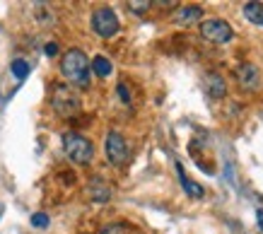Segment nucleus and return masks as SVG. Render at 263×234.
<instances>
[{"label":"nucleus","mask_w":263,"mask_h":234,"mask_svg":"<svg viewBox=\"0 0 263 234\" xmlns=\"http://www.w3.org/2000/svg\"><path fill=\"white\" fill-rule=\"evenodd\" d=\"M51 104H53V111L63 119H70L80 111V94L75 92V87L70 85H56L53 87V94H51Z\"/></svg>","instance_id":"nucleus-2"},{"label":"nucleus","mask_w":263,"mask_h":234,"mask_svg":"<svg viewBox=\"0 0 263 234\" xmlns=\"http://www.w3.org/2000/svg\"><path fill=\"white\" fill-rule=\"evenodd\" d=\"M203 87L213 99H222L227 94V85H224V77L217 73H208L203 77Z\"/></svg>","instance_id":"nucleus-9"},{"label":"nucleus","mask_w":263,"mask_h":234,"mask_svg":"<svg viewBox=\"0 0 263 234\" xmlns=\"http://www.w3.org/2000/svg\"><path fill=\"white\" fill-rule=\"evenodd\" d=\"M104 147H106V157H109V162H111L114 167H123V164L128 162V157H130L126 138L121 135L119 130H109Z\"/></svg>","instance_id":"nucleus-5"},{"label":"nucleus","mask_w":263,"mask_h":234,"mask_svg":"<svg viewBox=\"0 0 263 234\" xmlns=\"http://www.w3.org/2000/svg\"><path fill=\"white\" fill-rule=\"evenodd\" d=\"M237 80H239V85L247 89V92H256V89H261V85H263V75L254 63H241L239 68H237Z\"/></svg>","instance_id":"nucleus-7"},{"label":"nucleus","mask_w":263,"mask_h":234,"mask_svg":"<svg viewBox=\"0 0 263 234\" xmlns=\"http://www.w3.org/2000/svg\"><path fill=\"white\" fill-rule=\"evenodd\" d=\"M99 234H128V229L123 225H109V227H104Z\"/></svg>","instance_id":"nucleus-17"},{"label":"nucleus","mask_w":263,"mask_h":234,"mask_svg":"<svg viewBox=\"0 0 263 234\" xmlns=\"http://www.w3.org/2000/svg\"><path fill=\"white\" fill-rule=\"evenodd\" d=\"M200 36L213 41V44H227L232 39V27L220 17H213V20H205L200 25Z\"/></svg>","instance_id":"nucleus-6"},{"label":"nucleus","mask_w":263,"mask_h":234,"mask_svg":"<svg viewBox=\"0 0 263 234\" xmlns=\"http://www.w3.org/2000/svg\"><path fill=\"white\" fill-rule=\"evenodd\" d=\"M176 169H179V179H181L183 191L191 196V198H203V193H205V191H203V186H198L196 181H191V179H189V177H186V174L181 171V167H179V164H176Z\"/></svg>","instance_id":"nucleus-12"},{"label":"nucleus","mask_w":263,"mask_h":234,"mask_svg":"<svg viewBox=\"0 0 263 234\" xmlns=\"http://www.w3.org/2000/svg\"><path fill=\"white\" fill-rule=\"evenodd\" d=\"M32 225L39 227V229L48 227V215H46V212H34V215H32Z\"/></svg>","instance_id":"nucleus-16"},{"label":"nucleus","mask_w":263,"mask_h":234,"mask_svg":"<svg viewBox=\"0 0 263 234\" xmlns=\"http://www.w3.org/2000/svg\"><path fill=\"white\" fill-rule=\"evenodd\" d=\"M244 15L251 25H258L263 27V3H244Z\"/></svg>","instance_id":"nucleus-11"},{"label":"nucleus","mask_w":263,"mask_h":234,"mask_svg":"<svg viewBox=\"0 0 263 234\" xmlns=\"http://www.w3.org/2000/svg\"><path fill=\"white\" fill-rule=\"evenodd\" d=\"M119 97L123 99V104H130V92H128L126 82H119Z\"/></svg>","instance_id":"nucleus-18"},{"label":"nucleus","mask_w":263,"mask_h":234,"mask_svg":"<svg viewBox=\"0 0 263 234\" xmlns=\"http://www.w3.org/2000/svg\"><path fill=\"white\" fill-rule=\"evenodd\" d=\"M44 51H46V56H56V53H58V46L53 44V41H48L46 46H44Z\"/></svg>","instance_id":"nucleus-19"},{"label":"nucleus","mask_w":263,"mask_h":234,"mask_svg":"<svg viewBox=\"0 0 263 234\" xmlns=\"http://www.w3.org/2000/svg\"><path fill=\"white\" fill-rule=\"evenodd\" d=\"M10 70H12V75H15L17 80H24V77L29 75V63H27V61H22V58H17V61H12Z\"/></svg>","instance_id":"nucleus-14"},{"label":"nucleus","mask_w":263,"mask_h":234,"mask_svg":"<svg viewBox=\"0 0 263 234\" xmlns=\"http://www.w3.org/2000/svg\"><path fill=\"white\" fill-rule=\"evenodd\" d=\"M61 73L75 87H89V61L80 49H70L61 61Z\"/></svg>","instance_id":"nucleus-1"},{"label":"nucleus","mask_w":263,"mask_h":234,"mask_svg":"<svg viewBox=\"0 0 263 234\" xmlns=\"http://www.w3.org/2000/svg\"><path fill=\"white\" fill-rule=\"evenodd\" d=\"M87 191H89V198H92L95 203H106L109 198H111V191H109V186L104 184L99 177H95L92 181H89V188H87Z\"/></svg>","instance_id":"nucleus-10"},{"label":"nucleus","mask_w":263,"mask_h":234,"mask_svg":"<svg viewBox=\"0 0 263 234\" xmlns=\"http://www.w3.org/2000/svg\"><path fill=\"white\" fill-rule=\"evenodd\" d=\"M198 20H203V10L198 5H183L174 12V25L179 27H189L193 22H198Z\"/></svg>","instance_id":"nucleus-8"},{"label":"nucleus","mask_w":263,"mask_h":234,"mask_svg":"<svg viewBox=\"0 0 263 234\" xmlns=\"http://www.w3.org/2000/svg\"><path fill=\"white\" fill-rule=\"evenodd\" d=\"M256 218H258V227L263 229V210H258V212H256Z\"/></svg>","instance_id":"nucleus-20"},{"label":"nucleus","mask_w":263,"mask_h":234,"mask_svg":"<svg viewBox=\"0 0 263 234\" xmlns=\"http://www.w3.org/2000/svg\"><path fill=\"white\" fill-rule=\"evenodd\" d=\"M128 5V10H130V12H138V15H143V12H147V10H150V0H140V3H136V0H128L126 3Z\"/></svg>","instance_id":"nucleus-15"},{"label":"nucleus","mask_w":263,"mask_h":234,"mask_svg":"<svg viewBox=\"0 0 263 234\" xmlns=\"http://www.w3.org/2000/svg\"><path fill=\"white\" fill-rule=\"evenodd\" d=\"M63 150L75 164H89L95 157V145L89 143V138L80 135V133H65Z\"/></svg>","instance_id":"nucleus-3"},{"label":"nucleus","mask_w":263,"mask_h":234,"mask_svg":"<svg viewBox=\"0 0 263 234\" xmlns=\"http://www.w3.org/2000/svg\"><path fill=\"white\" fill-rule=\"evenodd\" d=\"M119 27H121L119 17H116V12L111 8H97L92 12V29H95V34L104 36V39L114 36V34L119 32Z\"/></svg>","instance_id":"nucleus-4"},{"label":"nucleus","mask_w":263,"mask_h":234,"mask_svg":"<svg viewBox=\"0 0 263 234\" xmlns=\"http://www.w3.org/2000/svg\"><path fill=\"white\" fill-rule=\"evenodd\" d=\"M89 70H95L99 77H106V75H111V70H114V65H111V61L106 56H97L92 63H89Z\"/></svg>","instance_id":"nucleus-13"}]
</instances>
